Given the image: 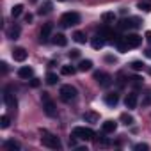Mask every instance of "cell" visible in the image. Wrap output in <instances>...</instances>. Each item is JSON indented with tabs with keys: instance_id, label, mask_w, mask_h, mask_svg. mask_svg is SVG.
Here are the masks:
<instances>
[{
	"instance_id": "cell-1",
	"label": "cell",
	"mask_w": 151,
	"mask_h": 151,
	"mask_svg": "<svg viewBox=\"0 0 151 151\" xmlns=\"http://www.w3.org/2000/svg\"><path fill=\"white\" fill-rule=\"evenodd\" d=\"M59 96H60V100H62L64 103H71V101L77 100L78 91H77V87H73L71 84H66V86H60V89H59Z\"/></svg>"
},
{
	"instance_id": "cell-2",
	"label": "cell",
	"mask_w": 151,
	"mask_h": 151,
	"mask_svg": "<svg viewBox=\"0 0 151 151\" xmlns=\"http://www.w3.org/2000/svg\"><path fill=\"white\" fill-rule=\"evenodd\" d=\"M41 144L46 146V147H50V149H60L62 147L59 137H55L53 133H50L46 130H41Z\"/></svg>"
},
{
	"instance_id": "cell-3",
	"label": "cell",
	"mask_w": 151,
	"mask_h": 151,
	"mask_svg": "<svg viewBox=\"0 0 151 151\" xmlns=\"http://www.w3.org/2000/svg\"><path fill=\"white\" fill-rule=\"evenodd\" d=\"M71 137L80 139V140H93V139L96 137V133H94L91 128H86V126H77V128H73Z\"/></svg>"
},
{
	"instance_id": "cell-4",
	"label": "cell",
	"mask_w": 151,
	"mask_h": 151,
	"mask_svg": "<svg viewBox=\"0 0 151 151\" xmlns=\"http://www.w3.org/2000/svg\"><path fill=\"white\" fill-rule=\"evenodd\" d=\"M80 23V14L75 13V11H69V13H64L60 16V25L62 27H75Z\"/></svg>"
},
{
	"instance_id": "cell-5",
	"label": "cell",
	"mask_w": 151,
	"mask_h": 151,
	"mask_svg": "<svg viewBox=\"0 0 151 151\" xmlns=\"http://www.w3.org/2000/svg\"><path fill=\"white\" fill-rule=\"evenodd\" d=\"M41 100H43L45 114L50 116V117H55V116H57V107H55V103L50 100V94H48V93H43V94H41Z\"/></svg>"
},
{
	"instance_id": "cell-6",
	"label": "cell",
	"mask_w": 151,
	"mask_h": 151,
	"mask_svg": "<svg viewBox=\"0 0 151 151\" xmlns=\"http://www.w3.org/2000/svg\"><path fill=\"white\" fill-rule=\"evenodd\" d=\"M121 30H133V29H139L140 27V20L139 18H124L119 22L117 25Z\"/></svg>"
},
{
	"instance_id": "cell-7",
	"label": "cell",
	"mask_w": 151,
	"mask_h": 151,
	"mask_svg": "<svg viewBox=\"0 0 151 151\" xmlns=\"http://www.w3.org/2000/svg\"><path fill=\"white\" fill-rule=\"evenodd\" d=\"M94 80L101 86V87H109L110 84H112V77L109 73H105V71H96L94 73Z\"/></svg>"
},
{
	"instance_id": "cell-8",
	"label": "cell",
	"mask_w": 151,
	"mask_h": 151,
	"mask_svg": "<svg viewBox=\"0 0 151 151\" xmlns=\"http://www.w3.org/2000/svg\"><path fill=\"white\" fill-rule=\"evenodd\" d=\"M124 41H126V45H128V48H137V46H140V43H142V37H140L139 34H133V32H128V34L124 36Z\"/></svg>"
},
{
	"instance_id": "cell-9",
	"label": "cell",
	"mask_w": 151,
	"mask_h": 151,
	"mask_svg": "<svg viewBox=\"0 0 151 151\" xmlns=\"http://www.w3.org/2000/svg\"><path fill=\"white\" fill-rule=\"evenodd\" d=\"M4 103L7 105V109H16V105H18V101H16V98H14V94L11 93V89L9 87H6L4 89Z\"/></svg>"
},
{
	"instance_id": "cell-10",
	"label": "cell",
	"mask_w": 151,
	"mask_h": 151,
	"mask_svg": "<svg viewBox=\"0 0 151 151\" xmlns=\"http://www.w3.org/2000/svg\"><path fill=\"white\" fill-rule=\"evenodd\" d=\"M137 103H139L137 93H128L126 98H124V105H126V109H128V110H133V109L137 107Z\"/></svg>"
},
{
	"instance_id": "cell-11",
	"label": "cell",
	"mask_w": 151,
	"mask_h": 151,
	"mask_svg": "<svg viewBox=\"0 0 151 151\" xmlns=\"http://www.w3.org/2000/svg\"><path fill=\"white\" fill-rule=\"evenodd\" d=\"M105 41H107V37H105L101 32H98V34L91 39V45H93V48H94V50H100V48H103V46H105Z\"/></svg>"
},
{
	"instance_id": "cell-12",
	"label": "cell",
	"mask_w": 151,
	"mask_h": 151,
	"mask_svg": "<svg viewBox=\"0 0 151 151\" xmlns=\"http://www.w3.org/2000/svg\"><path fill=\"white\" fill-rule=\"evenodd\" d=\"M18 77H20V78H23V80H29V78H32V77H34V69H32L30 66H23V68H20V69H18Z\"/></svg>"
},
{
	"instance_id": "cell-13",
	"label": "cell",
	"mask_w": 151,
	"mask_h": 151,
	"mask_svg": "<svg viewBox=\"0 0 151 151\" xmlns=\"http://www.w3.org/2000/svg\"><path fill=\"white\" fill-rule=\"evenodd\" d=\"M27 55H29V53H27V50H25V48H22V46H18V48H14V50H13V59H14V60H18V62H23V60L27 59Z\"/></svg>"
},
{
	"instance_id": "cell-14",
	"label": "cell",
	"mask_w": 151,
	"mask_h": 151,
	"mask_svg": "<svg viewBox=\"0 0 151 151\" xmlns=\"http://www.w3.org/2000/svg\"><path fill=\"white\" fill-rule=\"evenodd\" d=\"M84 121L86 123H91V124H94V123H98L100 121V114L98 112H93V110H87V112H84Z\"/></svg>"
},
{
	"instance_id": "cell-15",
	"label": "cell",
	"mask_w": 151,
	"mask_h": 151,
	"mask_svg": "<svg viewBox=\"0 0 151 151\" xmlns=\"http://www.w3.org/2000/svg\"><path fill=\"white\" fill-rule=\"evenodd\" d=\"M116 130H117V123L112 121V119H109V121H105V123L101 124V132H103V133H114Z\"/></svg>"
},
{
	"instance_id": "cell-16",
	"label": "cell",
	"mask_w": 151,
	"mask_h": 151,
	"mask_svg": "<svg viewBox=\"0 0 151 151\" xmlns=\"http://www.w3.org/2000/svg\"><path fill=\"white\" fill-rule=\"evenodd\" d=\"M105 103H107L109 107H116V105L119 103V94H117V93H109V94H105Z\"/></svg>"
},
{
	"instance_id": "cell-17",
	"label": "cell",
	"mask_w": 151,
	"mask_h": 151,
	"mask_svg": "<svg viewBox=\"0 0 151 151\" xmlns=\"http://www.w3.org/2000/svg\"><path fill=\"white\" fill-rule=\"evenodd\" d=\"M52 30H53V25H52V23H45L43 29H41V41H46V39L50 37Z\"/></svg>"
},
{
	"instance_id": "cell-18",
	"label": "cell",
	"mask_w": 151,
	"mask_h": 151,
	"mask_svg": "<svg viewBox=\"0 0 151 151\" xmlns=\"http://www.w3.org/2000/svg\"><path fill=\"white\" fill-rule=\"evenodd\" d=\"M20 32H22L20 25H16V23H14V25L7 30V37H9V39H18V37H20Z\"/></svg>"
},
{
	"instance_id": "cell-19",
	"label": "cell",
	"mask_w": 151,
	"mask_h": 151,
	"mask_svg": "<svg viewBox=\"0 0 151 151\" xmlns=\"http://www.w3.org/2000/svg\"><path fill=\"white\" fill-rule=\"evenodd\" d=\"M52 41H53V45H57V46H66V45H68V37H66L64 34H55Z\"/></svg>"
},
{
	"instance_id": "cell-20",
	"label": "cell",
	"mask_w": 151,
	"mask_h": 151,
	"mask_svg": "<svg viewBox=\"0 0 151 151\" xmlns=\"http://www.w3.org/2000/svg\"><path fill=\"white\" fill-rule=\"evenodd\" d=\"M4 147H6V149H9V151H14V149H16V151H20V149H22L20 142H16V140H6V142H4Z\"/></svg>"
},
{
	"instance_id": "cell-21",
	"label": "cell",
	"mask_w": 151,
	"mask_h": 151,
	"mask_svg": "<svg viewBox=\"0 0 151 151\" xmlns=\"http://www.w3.org/2000/svg\"><path fill=\"white\" fill-rule=\"evenodd\" d=\"M89 69H93V60H89V59L80 60V64H78V71H89Z\"/></svg>"
},
{
	"instance_id": "cell-22",
	"label": "cell",
	"mask_w": 151,
	"mask_h": 151,
	"mask_svg": "<svg viewBox=\"0 0 151 151\" xmlns=\"http://www.w3.org/2000/svg\"><path fill=\"white\" fill-rule=\"evenodd\" d=\"M73 39L77 41V43H80V45H84L86 41H87V36H86V32H80V30H77L73 34Z\"/></svg>"
},
{
	"instance_id": "cell-23",
	"label": "cell",
	"mask_w": 151,
	"mask_h": 151,
	"mask_svg": "<svg viewBox=\"0 0 151 151\" xmlns=\"http://www.w3.org/2000/svg\"><path fill=\"white\" fill-rule=\"evenodd\" d=\"M77 69H78V68H73V66L66 64V66L60 68V73H62V75H75V71H77Z\"/></svg>"
},
{
	"instance_id": "cell-24",
	"label": "cell",
	"mask_w": 151,
	"mask_h": 151,
	"mask_svg": "<svg viewBox=\"0 0 151 151\" xmlns=\"http://www.w3.org/2000/svg\"><path fill=\"white\" fill-rule=\"evenodd\" d=\"M57 82H59V77H57L55 73H48V75H46V84H48V86H55Z\"/></svg>"
},
{
	"instance_id": "cell-25",
	"label": "cell",
	"mask_w": 151,
	"mask_h": 151,
	"mask_svg": "<svg viewBox=\"0 0 151 151\" xmlns=\"http://www.w3.org/2000/svg\"><path fill=\"white\" fill-rule=\"evenodd\" d=\"M22 13H23V6H22V4H18V6H14V7L11 9V16H13V18L22 16Z\"/></svg>"
},
{
	"instance_id": "cell-26",
	"label": "cell",
	"mask_w": 151,
	"mask_h": 151,
	"mask_svg": "<svg viewBox=\"0 0 151 151\" xmlns=\"http://www.w3.org/2000/svg\"><path fill=\"white\" fill-rule=\"evenodd\" d=\"M101 20H103L105 23H114V22H116V14H114V13H103V14H101Z\"/></svg>"
},
{
	"instance_id": "cell-27",
	"label": "cell",
	"mask_w": 151,
	"mask_h": 151,
	"mask_svg": "<svg viewBox=\"0 0 151 151\" xmlns=\"http://www.w3.org/2000/svg\"><path fill=\"white\" fill-rule=\"evenodd\" d=\"M119 119H121L126 126H130V124H133V123H135V119H133L130 114H121V117H119Z\"/></svg>"
},
{
	"instance_id": "cell-28",
	"label": "cell",
	"mask_w": 151,
	"mask_h": 151,
	"mask_svg": "<svg viewBox=\"0 0 151 151\" xmlns=\"http://www.w3.org/2000/svg\"><path fill=\"white\" fill-rule=\"evenodd\" d=\"M144 68H146V64L142 60H133L132 62V69H135V71H142Z\"/></svg>"
},
{
	"instance_id": "cell-29",
	"label": "cell",
	"mask_w": 151,
	"mask_h": 151,
	"mask_svg": "<svg viewBox=\"0 0 151 151\" xmlns=\"http://www.w3.org/2000/svg\"><path fill=\"white\" fill-rule=\"evenodd\" d=\"M50 11H52V4H50V2H46V4H45V9H43V7H41V9H39V11H37V13H39V14H41V16H43V14H48V13H50Z\"/></svg>"
},
{
	"instance_id": "cell-30",
	"label": "cell",
	"mask_w": 151,
	"mask_h": 151,
	"mask_svg": "<svg viewBox=\"0 0 151 151\" xmlns=\"http://www.w3.org/2000/svg\"><path fill=\"white\" fill-rule=\"evenodd\" d=\"M9 123H11V121H9V117H7V116H2V117H0V126H2L4 130H6V128H9Z\"/></svg>"
},
{
	"instance_id": "cell-31",
	"label": "cell",
	"mask_w": 151,
	"mask_h": 151,
	"mask_svg": "<svg viewBox=\"0 0 151 151\" xmlns=\"http://www.w3.org/2000/svg\"><path fill=\"white\" fill-rule=\"evenodd\" d=\"M133 149H137V151H147V149H149V146L140 142V144H135V146H133Z\"/></svg>"
},
{
	"instance_id": "cell-32",
	"label": "cell",
	"mask_w": 151,
	"mask_h": 151,
	"mask_svg": "<svg viewBox=\"0 0 151 151\" xmlns=\"http://www.w3.org/2000/svg\"><path fill=\"white\" fill-rule=\"evenodd\" d=\"M96 144H98V146H109L110 142H109L105 137H101V139H98V140H96Z\"/></svg>"
},
{
	"instance_id": "cell-33",
	"label": "cell",
	"mask_w": 151,
	"mask_h": 151,
	"mask_svg": "<svg viewBox=\"0 0 151 151\" xmlns=\"http://www.w3.org/2000/svg\"><path fill=\"white\" fill-rule=\"evenodd\" d=\"M69 57H71V59H78V57H80V50H71V52H69Z\"/></svg>"
},
{
	"instance_id": "cell-34",
	"label": "cell",
	"mask_w": 151,
	"mask_h": 151,
	"mask_svg": "<svg viewBox=\"0 0 151 151\" xmlns=\"http://www.w3.org/2000/svg\"><path fill=\"white\" fill-rule=\"evenodd\" d=\"M132 84H133V86H142V78H140V77H133V78H132Z\"/></svg>"
},
{
	"instance_id": "cell-35",
	"label": "cell",
	"mask_w": 151,
	"mask_h": 151,
	"mask_svg": "<svg viewBox=\"0 0 151 151\" xmlns=\"http://www.w3.org/2000/svg\"><path fill=\"white\" fill-rule=\"evenodd\" d=\"M149 103H151V96H149V94H146V96H144V100H142V107H147Z\"/></svg>"
},
{
	"instance_id": "cell-36",
	"label": "cell",
	"mask_w": 151,
	"mask_h": 151,
	"mask_svg": "<svg viewBox=\"0 0 151 151\" xmlns=\"http://www.w3.org/2000/svg\"><path fill=\"white\" fill-rule=\"evenodd\" d=\"M139 9H142V11H151V6H149V4H142V2H140V4H139Z\"/></svg>"
},
{
	"instance_id": "cell-37",
	"label": "cell",
	"mask_w": 151,
	"mask_h": 151,
	"mask_svg": "<svg viewBox=\"0 0 151 151\" xmlns=\"http://www.w3.org/2000/svg\"><path fill=\"white\" fill-rule=\"evenodd\" d=\"M39 84H41L39 78H34V77L30 78V86H32V87H39Z\"/></svg>"
},
{
	"instance_id": "cell-38",
	"label": "cell",
	"mask_w": 151,
	"mask_h": 151,
	"mask_svg": "<svg viewBox=\"0 0 151 151\" xmlns=\"http://www.w3.org/2000/svg\"><path fill=\"white\" fill-rule=\"evenodd\" d=\"M32 20H34V16H32L30 13H29V14H25V22H27V23H30Z\"/></svg>"
},
{
	"instance_id": "cell-39",
	"label": "cell",
	"mask_w": 151,
	"mask_h": 151,
	"mask_svg": "<svg viewBox=\"0 0 151 151\" xmlns=\"http://www.w3.org/2000/svg\"><path fill=\"white\" fill-rule=\"evenodd\" d=\"M105 60H107V62H116V59H114L112 55H107V57H105Z\"/></svg>"
},
{
	"instance_id": "cell-40",
	"label": "cell",
	"mask_w": 151,
	"mask_h": 151,
	"mask_svg": "<svg viewBox=\"0 0 151 151\" xmlns=\"http://www.w3.org/2000/svg\"><path fill=\"white\" fill-rule=\"evenodd\" d=\"M0 66H2V73H7V64H6V62H2Z\"/></svg>"
},
{
	"instance_id": "cell-41",
	"label": "cell",
	"mask_w": 151,
	"mask_h": 151,
	"mask_svg": "<svg viewBox=\"0 0 151 151\" xmlns=\"http://www.w3.org/2000/svg\"><path fill=\"white\" fill-rule=\"evenodd\" d=\"M144 53H146V57H147V59H151V48H147Z\"/></svg>"
},
{
	"instance_id": "cell-42",
	"label": "cell",
	"mask_w": 151,
	"mask_h": 151,
	"mask_svg": "<svg viewBox=\"0 0 151 151\" xmlns=\"http://www.w3.org/2000/svg\"><path fill=\"white\" fill-rule=\"evenodd\" d=\"M146 37H147V41H151V32H146Z\"/></svg>"
},
{
	"instance_id": "cell-43",
	"label": "cell",
	"mask_w": 151,
	"mask_h": 151,
	"mask_svg": "<svg viewBox=\"0 0 151 151\" xmlns=\"http://www.w3.org/2000/svg\"><path fill=\"white\" fill-rule=\"evenodd\" d=\"M149 75H151V68H149Z\"/></svg>"
},
{
	"instance_id": "cell-44",
	"label": "cell",
	"mask_w": 151,
	"mask_h": 151,
	"mask_svg": "<svg viewBox=\"0 0 151 151\" xmlns=\"http://www.w3.org/2000/svg\"><path fill=\"white\" fill-rule=\"evenodd\" d=\"M60 2H64V0H60Z\"/></svg>"
}]
</instances>
